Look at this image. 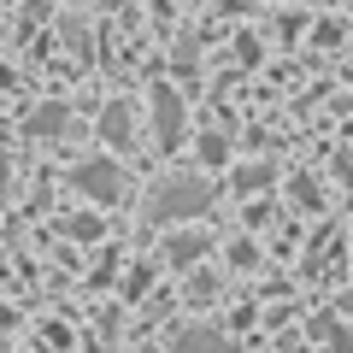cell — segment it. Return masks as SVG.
I'll use <instances>...</instances> for the list:
<instances>
[{
	"instance_id": "obj_4",
	"label": "cell",
	"mask_w": 353,
	"mask_h": 353,
	"mask_svg": "<svg viewBox=\"0 0 353 353\" xmlns=\"http://www.w3.org/2000/svg\"><path fill=\"white\" fill-rule=\"evenodd\" d=\"M176 353H230V341H224V330L194 324V330H176Z\"/></svg>"
},
{
	"instance_id": "obj_8",
	"label": "cell",
	"mask_w": 353,
	"mask_h": 353,
	"mask_svg": "<svg viewBox=\"0 0 353 353\" xmlns=\"http://www.w3.org/2000/svg\"><path fill=\"white\" fill-rule=\"evenodd\" d=\"M224 153H230L224 130H212V136H201V159H206V165H218V159H224Z\"/></svg>"
},
{
	"instance_id": "obj_9",
	"label": "cell",
	"mask_w": 353,
	"mask_h": 353,
	"mask_svg": "<svg viewBox=\"0 0 353 353\" xmlns=\"http://www.w3.org/2000/svg\"><path fill=\"white\" fill-rule=\"evenodd\" d=\"M236 183H241V189H265V183H271V171H265V165H253V171H241Z\"/></svg>"
},
{
	"instance_id": "obj_12",
	"label": "cell",
	"mask_w": 353,
	"mask_h": 353,
	"mask_svg": "<svg viewBox=\"0 0 353 353\" xmlns=\"http://www.w3.org/2000/svg\"><path fill=\"white\" fill-rule=\"evenodd\" d=\"M6 176H12V165H6V159H0V201H6Z\"/></svg>"
},
{
	"instance_id": "obj_3",
	"label": "cell",
	"mask_w": 353,
	"mask_h": 353,
	"mask_svg": "<svg viewBox=\"0 0 353 353\" xmlns=\"http://www.w3.org/2000/svg\"><path fill=\"white\" fill-rule=\"evenodd\" d=\"M153 141L159 148L183 141V101H176V88H153Z\"/></svg>"
},
{
	"instance_id": "obj_7",
	"label": "cell",
	"mask_w": 353,
	"mask_h": 353,
	"mask_svg": "<svg viewBox=\"0 0 353 353\" xmlns=\"http://www.w3.org/2000/svg\"><path fill=\"white\" fill-rule=\"evenodd\" d=\"M206 248H212L206 236H171V241H165V259H171V265H194Z\"/></svg>"
},
{
	"instance_id": "obj_1",
	"label": "cell",
	"mask_w": 353,
	"mask_h": 353,
	"mask_svg": "<svg viewBox=\"0 0 353 353\" xmlns=\"http://www.w3.org/2000/svg\"><path fill=\"white\" fill-rule=\"evenodd\" d=\"M212 206V183L194 171H171L148 194V224H176V218H201Z\"/></svg>"
},
{
	"instance_id": "obj_11",
	"label": "cell",
	"mask_w": 353,
	"mask_h": 353,
	"mask_svg": "<svg viewBox=\"0 0 353 353\" xmlns=\"http://www.w3.org/2000/svg\"><path fill=\"white\" fill-rule=\"evenodd\" d=\"M71 236H83V241H94V236H101V224H94V218H71Z\"/></svg>"
},
{
	"instance_id": "obj_5",
	"label": "cell",
	"mask_w": 353,
	"mask_h": 353,
	"mask_svg": "<svg viewBox=\"0 0 353 353\" xmlns=\"http://www.w3.org/2000/svg\"><path fill=\"white\" fill-rule=\"evenodd\" d=\"M65 124H71V112H65L59 101H53V106H36V112H30V136H41V141L65 136Z\"/></svg>"
},
{
	"instance_id": "obj_13",
	"label": "cell",
	"mask_w": 353,
	"mask_h": 353,
	"mask_svg": "<svg viewBox=\"0 0 353 353\" xmlns=\"http://www.w3.org/2000/svg\"><path fill=\"white\" fill-rule=\"evenodd\" d=\"M341 312H347V318H353V289H347V294H341Z\"/></svg>"
},
{
	"instance_id": "obj_10",
	"label": "cell",
	"mask_w": 353,
	"mask_h": 353,
	"mask_svg": "<svg viewBox=\"0 0 353 353\" xmlns=\"http://www.w3.org/2000/svg\"><path fill=\"white\" fill-rule=\"evenodd\" d=\"M65 41H71V53H83V59H88V30H77V24H65Z\"/></svg>"
},
{
	"instance_id": "obj_6",
	"label": "cell",
	"mask_w": 353,
	"mask_h": 353,
	"mask_svg": "<svg viewBox=\"0 0 353 353\" xmlns=\"http://www.w3.org/2000/svg\"><path fill=\"white\" fill-rule=\"evenodd\" d=\"M101 141H112V148H124V141H130V106L124 101H112L101 112Z\"/></svg>"
},
{
	"instance_id": "obj_2",
	"label": "cell",
	"mask_w": 353,
	"mask_h": 353,
	"mask_svg": "<svg viewBox=\"0 0 353 353\" xmlns=\"http://www.w3.org/2000/svg\"><path fill=\"white\" fill-rule=\"evenodd\" d=\"M71 183H77V194H88L94 206H118L130 194V176H124L118 159H83L71 171Z\"/></svg>"
}]
</instances>
